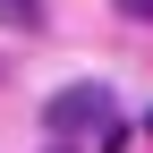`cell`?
Instances as JSON below:
<instances>
[{
    "label": "cell",
    "mask_w": 153,
    "mask_h": 153,
    "mask_svg": "<svg viewBox=\"0 0 153 153\" xmlns=\"http://www.w3.org/2000/svg\"><path fill=\"white\" fill-rule=\"evenodd\" d=\"M102 119H119L102 76H76V85H60V94L43 102V128H51V136H68V145H76V136H94Z\"/></svg>",
    "instance_id": "cell-1"
},
{
    "label": "cell",
    "mask_w": 153,
    "mask_h": 153,
    "mask_svg": "<svg viewBox=\"0 0 153 153\" xmlns=\"http://www.w3.org/2000/svg\"><path fill=\"white\" fill-rule=\"evenodd\" d=\"M34 17H43L34 0H0V26H34Z\"/></svg>",
    "instance_id": "cell-2"
},
{
    "label": "cell",
    "mask_w": 153,
    "mask_h": 153,
    "mask_svg": "<svg viewBox=\"0 0 153 153\" xmlns=\"http://www.w3.org/2000/svg\"><path fill=\"white\" fill-rule=\"evenodd\" d=\"M119 17H136V26H153V0H119Z\"/></svg>",
    "instance_id": "cell-3"
},
{
    "label": "cell",
    "mask_w": 153,
    "mask_h": 153,
    "mask_svg": "<svg viewBox=\"0 0 153 153\" xmlns=\"http://www.w3.org/2000/svg\"><path fill=\"white\" fill-rule=\"evenodd\" d=\"M145 128H153V111H145Z\"/></svg>",
    "instance_id": "cell-4"
},
{
    "label": "cell",
    "mask_w": 153,
    "mask_h": 153,
    "mask_svg": "<svg viewBox=\"0 0 153 153\" xmlns=\"http://www.w3.org/2000/svg\"><path fill=\"white\" fill-rule=\"evenodd\" d=\"M60 153H68V136H60Z\"/></svg>",
    "instance_id": "cell-5"
}]
</instances>
